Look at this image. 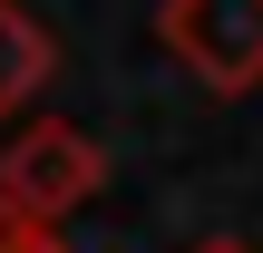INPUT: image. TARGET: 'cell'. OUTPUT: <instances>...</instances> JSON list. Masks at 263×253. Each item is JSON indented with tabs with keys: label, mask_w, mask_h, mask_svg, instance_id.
I'll use <instances>...</instances> for the list:
<instances>
[{
	"label": "cell",
	"mask_w": 263,
	"mask_h": 253,
	"mask_svg": "<svg viewBox=\"0 0 263 253\" xmlns=\"http://www.w3.org/2000/svg\"><path fill=\"white\" fill-rule=\"evenodd\" d=\"M185 253H263V244H244V234H205V244H185Z\"/></svg>",
	"instance_id": "obj_5"
},
{
	"label": "cell",
	"mask_w": 263,
	"mask_h": 253,
	"mask_svg": "<svg viewBox=\"0 0 263 253\" xmlns=\"http://www.w3.org/2000/svg\"><path fill=\"white\" fill-rule=\"evenodd\" d=\"M59 78V39L29 0H0V117H29L39 88Z\"/></svg>",
	"instance_id": "obj_3"
},
{
	"label": "cell",
	"mask_w": 263,
	"mask_h": 253,
	"mask_svg": "<svg viewBox=\"0 0 263 253\" xmlns=\"http://www.w3.org/2000/svg\"><path fill=\"white\" fill-rule=\"evenodd\" d=\"M98 185H107V146L68 117H20V137L0 146V215L20 224H68Z\"/></svg>",
	"instance_id": "obj_1"
},
{
	"label": "cell",
	"mask_w": 263,
	"mask_h": 253,
	"mask_svg": "<svg viewBox=\"0 0 263 253\" xmlns=\"http://www.w3.org/2000/svg\"><path fill=\"white\" fill-rule=\"evenodd\" d=\"M0 253H68L59 224H20V215H0Z\"/></svg>",
	"instance_id": "obj_4"
},
{
	"label": "cell",
	"mask_w": 263,
	"mask_h": 253,
	"mask_svg": "<svg viewBox=\"0 0 263 253\" xmlns=\"http://www.w3.org/2000/svg\"><path fill=\"white\" fill-rule=\"evenodd\" d=\"M156 39L215 98L263 88V0H156Z\"/></svg>",
	"instance_id": "obj_2"
}]
</instances>
